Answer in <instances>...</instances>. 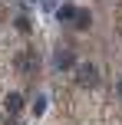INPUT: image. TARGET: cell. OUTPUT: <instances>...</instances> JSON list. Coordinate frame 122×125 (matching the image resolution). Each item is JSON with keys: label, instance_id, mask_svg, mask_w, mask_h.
<instances>
[{"label": "cell", "instance_id": "obj_1", "mask_svg": "<svg viewBox=\"0 0 122 125\" xmlns=\"http://www.w3.org/2000/svg\"><path fill=\"white\" fill-rule=\"evenodd\" d=\"M76 82H79L83 89H92V86L99 82V69L92 66V62H83V66L76 69Z\"/></svg>", "mask_w": 122, "mask_h": 125}, {"label": "cell", "instance_id": "obj_2", "mask_svg": "<svg viewBox=\"0 0 122 125\" xmlns=\"http://www.w3.org/2000/svg\"><path fill=\"white\" fill-rule=\"evenodd\" d=\"M3 105H7V112H10V115H17L20 109H23V95H20V92H10Z\"/></svg>", "mask_w": 122, "mask_h": 125}, {"label": "cell", "instance_id": "obj_3", "mask_svg": "<svg viewBox=\"0 0 122 125\" xmlns=\"http://www.w3.org/2000/svg\"><path fill=\"white\" fill-rule=\"evenodd\" d=\"M56 66H59V69H69V66H76V56H73L69 50H56Z\"/></svg>", "mask_w": 122, "mask_h": 125}, {"label": "cell", "instance_id": "obj_4", "mask_svg": "<svg viewBox=\"0 0 122 125\" xmlns=\"http://www.w3.org/2000/svg\"><path fill=\"white\" fill-rule=\"evenodd\" d=\"M76 13H79V7H69V3H63V7L56 10V17L63 20V23H69V20H76Z\"/></svg>", "mask_w": 122, "mask_h": 125}, {"label": "cell", "instance_id": "obj_5", "mask_svg": "<svg viewBox=\"0 0 122 125\" xmlns=\"http://www.w3.org/2000/svg\"><path fill=\"white\" fill-rule=\"evenodd\" d=\"M73 23H76V30H89V10H79Z\"/></svg>", "mask_w": 122, "mask_h": 125}, {"label": "cell", "instance_id": "obj_6", "mask_svg": "<svg viewBox=\"0 0 122 125\" xmlns=\"http://www.w3.org/2000/svg\"><path fill=\"white\" fill-rule=\"evenodd\" d=\"M17 66L23 69V73H30V56H26V53H20V56H17Z\"/></svg>", "mask_w": 122, "mask_h": 125}, {"label": "cell", "instance_id": "obj_7", "mask_svg": "<svg viewBox=\"0 0 122 125\" xmlns=\"http://www.w3.org/2000/svg\"><path fill=\"white\" fill-rule=\"evenodd\" d=\"M116 92H119V95H122V82H119V86H116Z\"/></svg>", "mask_w": 122, "mask_h": 125}]
</instances>
